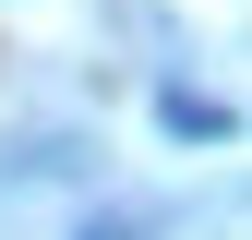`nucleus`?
<instances>
[{"instance_id":"nucleus-1","label":"nucleus","mask_w":252,"mask_h":240,"mask_svg":"<svg viewBox=\"0 0 252 240\" xmlns=\"http://www.w3.org/2000/svg\"><path fill=\"white\" fill-rule=\"evenodd\" d=\"M156 120H168V132H228V108H216V96H156Z\"/></svg>"}]
</instances>
